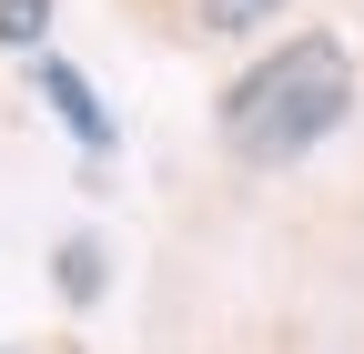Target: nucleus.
I'll list each match as a JSON object with an SVG mask.
<instances>
[{
	"mask_svg": "<svg viewBox=\"0 0 364 354\" xmlns=\"http://www.w3.org/2000/svg\"><path fill=\"white\" fill-rule=\"evenodd\" d=\"M344 112H354V51H344V31H294L284 51H263L253 71H233V92H223V152L284 172L314 142H334Z\"/></svg>",
	"mask_w": 364,
	"mask_h": 354,
	"instance_id": "nucleus-1",
	"label": "nucleus"
},
{
	"mask_svg": "<svg viewBox=\"0 0 364 354\" xmlns=\"http://www.w3.org/2000/svg\"><path fill=\"white\" fill-rule=\"evenodd\" d=\"M41 92H51V112L71 122V142H81L91 162H112V152H122V132H112V102L91 92V81H81L71 61H51V51H41Z\"/></svg>",
	"mask_w": 364,
	"mask_h": 354,
	"instance_id": "nucleus-2",
	"label": "nucleus"
},
{
	"mask_svg": "<svg viewBox=\"0 0 364 354\" xmlns=\"http://www.w3.org/2000/svg\"><path fill=\"white\" fill-rule=\"evenodd\" d=\"M51 284H61V304H102V284H112V253L91 243V233H71V243L51 253Z\"/></svg>",
	"mask_w": 364,
	"mask_h": 354,
	"instance_id": "nucleus-3",
	"label": "nucleus"
},
{
	"mask_svg": "<svg viewBox=\"0 0 364 354\" xmlns=\"http://www.w3.org/2000/svg\"><path fill=\"white\" fill-rule=\"evenodd\" d=\"M51 41V0H0V51H41Z\"/></svg>",
	"mask_w": 364,
	"mask_h": 354,
	"instance_id": "nucleus-4",
	"label": "nucleus"
},
{
	"mask_svg": "<svg viewBox=\"0 0 364 354\" xmlns=\"http://www.w3.org/2000/svg\"><path fill=\"white\" fill-rule=\"evenodd\" d=\"M284 0H203V31H223V41H253Z\"/></svg>",
	"mask_w": 364,
	"mask_h": 354,
	"instance_id": "nucleus-5",
	"label": "nucleus"
}]
</instances>
